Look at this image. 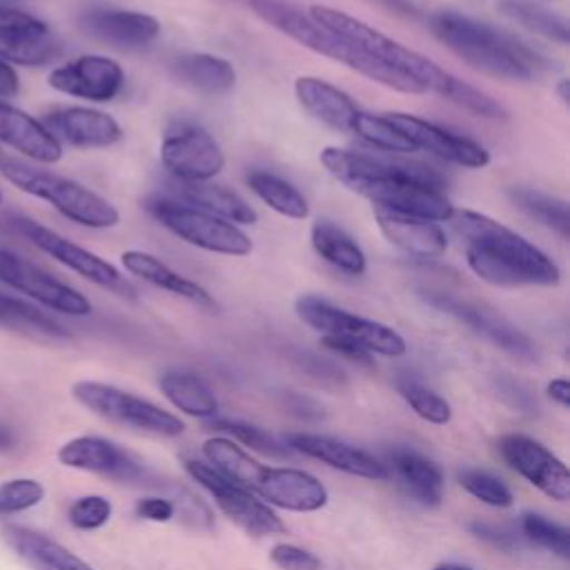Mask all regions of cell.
Instances as JSON below:
<instances>
[{"mask_svg":"<svg viewBox=\"0 0 570 570\" xmlns=\"http://www.w3.org/2000/svg\"><path fill=\"white\" fill-rule=\"evenodd\" d=\"M421 296L425 298L428 305H432L434 309L448 316H454L456 321H461L472 332H476L492 345L501 347L503 352L521 361H537V347L530 341V336L523 334L517 325H512L494 307L465 296H456L452 292H439V289H423Z\"/></svg>","mask_w":570,"mask_h":570,"instance_id":"obj_12","label":"cell"},{"mask_svg":"<svg viewBox=\"0 0 570 570\" xmlns=\"http://www.w3.org/2000/svg\"><path fill=\"white\" fill-rule=\"evenodd\" d=\"M470 532L474 537H479L481 541L499 548V550H512L517 546V539L510 530L505 528H499L494 523H485V521H472L470 523Z\"/></svg>","mask_w":570,"mask_h":570,"instance_id":"obj_47","label":"cell"},{"mask_svg":"<svg viewBox=\"0 0 570 570\" xmlns=\"http://www.w3.org/2000/svg\"><path fill=\"white\" fill-rule=\"evenodd\" d=\"M448 220L463 236L468 265L481 281L497 287H552L561 281L548 254L499 220L472 209H454Z\"/></svg>","mask_w":570,"mask_h":570,"instance_id":"obj_1","label":"cell"},{"mask_svg":"<svg viewBox=\"0 0 570 570\" xmlns=\"http://www.w3.org/2000/svg\"><path fill=\"white\" fill-rule=\"evenodd\" d=\"M521 534L530 543H534V546H539V548H543V550H548V552H552L561 559H570V534H568V530L563 525L546 519L543 514L525 512L521 517Z\"/></svg>","mask_w":570,"mask_h":570,"instance_id":"obj_40","label":"cell"},{"mask_svg":"<svg viewBox=\"0 0 570 570\" xmlns=\"http://www.w3.org/2000/svg\"><path fill=\"white\" fill-rule=\"evenodd\" d=\"M20 91V76L16 67L0 58V98H13Z\"/></svg>","mask_w":570,"mask_h":570,"instance_id":"obj_50","label":"cell"},{"mask_svg":"<svg viewBox=\"0 0 570 570\" xmlns=\"http://www.w3.org/2000/svg\"><path fill=\"white\" fill-rule=\"evenodd\" d=\"M58 463L73 470L105 474L116 481H134L142 474L140 461L102 436H76L60 445Z\"/></svg>","mask_w":570,"mask_h":570,"instance_id":"obj_19","label":"cell"},{"mask_svg":"<svg viewBox=\"0 0 570 570\" xmlns=\"http://www.w3.org/2000/svg\"><path fill=\"white\" fill-rule=\"evenodd\" d=\"M203 454L214 470L256 494L267 505L292 512H314L327 503L325 485L298 468H276L258 463L227 436L203 443Z\"/></svg>","mask_w":570,"mask_h":570,"instance_id":"obj_3","label":"cell"},{"mask_svg":"<svg viewBox=\"0 0 570 570\" xmlns=\"http://www.w3.org/2000/svg\"><path fill=\"white\" fill-rule=\"evenodd\" d=\"M145 207L163 227L194 247L227 256H245L252 252V240L238 225L174 196L149 198Z\"/></svg>","mask_w":570,"mask_h":570,"instance_id":"obj_7","label":"cell"},{"mask_svg":"<svg viewBox=\"0 0 570 570\" xmlns=\"http://www.w3.org/2000/svg\"><path fill=\"white\" fill-rule=\"evenodd\" d=\"M0 174L16 189L49 203L58 214L82 227L109 229L120 220L118 209L107 198L67 176L27 165L9 156H0Z\"/></svg>","mask_w":570,"mask_h":570,"instance_id":"obj_6","label":"cell"},{"mask_svg":"<svg viewBox=\"0 0 570 570\" xmlns=\"http://www.w3.org/2000/svg\"><path fill=\"white\" fill-rule=\"evenodd\" d=\"M160 160L180 183H209L225 167L220 145L198 125H178L167 131Z\"/></svg>","mask_w":570,"mask_h":570,"instance_id":"obj_15","label":"cell"},{"mask_svg":"<svg viewBox=\"0 0 570 570\" xmlns=\"http://www.w3.org/2000/svg\"><path fill=\"white\" fill-rule=\"evenodd\" d=\"M174 78L200 94H225L236 82V69L227 58L214 53H185L171 65Z\"/></svg>","mask_w":570,"mask_h":570,"instance_id":"obj_29","label":"cell"},{"mask_svg":"<svg viewBox=\"0 0 570 570\" xmlns=\"http://www.w3.org/2000/svg\"><path fill=\"white\" fill-rule=\"evenodd\" d=\"M9 543L13 550L33 568V570H94L87 561L73 554L62 543L53 541L51 537L27 530V528H11L7 530Z\"/></svg>","mask_w":570,"mask_h":570,"instance_id":"obj_28","label":"cell"},{"mask_svg":"<svg viewBox=\"0 0 570 570\" xmlns=\"http://www.w3.org/2000/svg\"><path fill=\"white\" fill-rule=\"evenodd\" d=\"M296 314L305 325H309L318 334L352 341L365 347L370 354L401 356L407 350L403 336L390 325L352 314L314 294H305L296 298Z\"/></svg>","mask_w":570,"mask_h":570,"instance_id":"obj_10","label":"cell"},{"mask_svg":"<svg viewBox=\"0 0 570 570\" xmlns=\"http://www.w3.org/2000/svg\"><path fill=\"white\" fill-rule=\"evenodd\" d=\"M432 570H472V568L461 566V563H439V566H434Z\"/></svg>","mask_w":570,"mask_h":570,"instance_id":"obj_56","label":"cell"},{"mask_svg":"<svg viewBox=\"0 0 570 570\" xmlns=\"http://www.w3.org/2000/svg\"><path fill=\"white\" fill-rule=\"evenodd\" d=\"M111 501L102 494H85L69 505V523L78 530H98L111 519Z\"/></svg>","mask_w":570,"mask_h":570,"instance_id":"obj_44","label":"cell"},{"mask_svg":"<svg viewBox=\"0 0 570 570\" xmlns=\"http://www.w3.org/2000/svg\"><path fill=\"white\" fill-rule=\"evenodd\" d=\"M309 238H312V247L316 249V254L323 261H327L330 265H334L336 269L352 274V276H361L365 272L367 258H365L363 249L336 223L325 220V218L316 220L312 225Z\"/></svg>","mask_w":570,"mask_h":570,"instance_id":"obj_33","label":"cell"},{"mask_svg":"<svg viewBox=\"0 0 570 570\" xmlns=\"http://www.w3.org/2000/svg\"><path fill=\"white\" fill-rule=\"evenodd\" d=\"M212 430L216 432H227L232 439L240 441L243 445H247L249 450H256L261 454H267V456H276V459H283V456H289L292 450L278 441L274 434H269L267 430H261L252 423H245V421H236V419H214L209 423Z\"/></svg>","mask_w":570,"mask_h":570,"instance_id":"obj_37","label":"cell"},{"mask_svg":"<svg viewBox=\"0 0 570 570\" xmlns=\"http://www.w3.org/2000/svg\"><path fill=\"white\" fill-rule=\"evenodd\" d=\"M78 24L91 38L118 49L145 47L160 33V22L154 16L129 9H87L78 16Z\"/></svg>","mask_w":570,"mask_h":570,"instance_id":"obj_20","label":"cell"},{"mask_svg":"<svg viewBox=\"0 0 570 570\" xmlns=\"http://www.w3.org/2000/svg\"><path fill=\"white\" fill-rule=\"evenodd\" d=\"M354 136L363 138L376 149L390 151V154H410L416 151L414 145L392 125L385 120V116H374L361 111L354 125Z\"/></svg>","mask_w":570,"mask_h":570,"instance_id":"obj_38","label":"cell"},{"mask_svg":"<svg viewBox=\"0 0 570 570\" xmlns=\"http://www.w3.org/2000/svg\"><path fill=\"white\" fill-rule=\"evenodd\" d=\"M120 263L129 274L142 278L145 283L154 285L158 289H165L169 294L187 298V301L200 305L203 309H209V312L218 309L214 296L203 285H198L196 281L174 272L169 265H165L154 254H147V252H140V249H127V252H122Z\"/></svg>","mask_w":570,"mask_h":570,"instance_id":"obj_27","label":"cell"},{"mask_svg":"<svg viewBox=\"0 0 570 570\" xmlns=\"http://www.w3.org/2000/svg\"><path fill=\"white\" fill-rule=\"evenodd\" d=\"M165 399L180 412L196 419H214L218 401L212 387L196 374L183 370H169L158 381Z\"/></svg>","mask_w":570,"mask_h":570,"instance_id":"obj_32","label":"cell"},{"mask_svg":"<svg viewBox=\"0 0 570 570\" xmlns=\"http://www.w3.org/2000/svg\"><path fill=\"white\" fill-rule=\"evenodd\" d=\"M176 512V505L165 497H142L136 501V514L147 521L165 523L171 521Z\"/></svg>","mask_w":570,"mask_h":570,"instance_id":"obj_46","label":"cell"},{"mask_svg":"<svg viewBox=\"0 0 570 570\" xmlns=\"http://www.w3.org/2000/svg\"><path fill=\"white\" fill-rule=\"evenodd\" d=\"M247 2H249V7L254 9L256 16H261L265 22H269L274 29H278L287 38L296 40L298 45L312 49L314 53H321L325 58L343 62L345 67L354 69L356 73H361V76H365V78H370V80H374L383 87H390L394 91L423 94L407 78L394 73L392 69H387L383 65H379L376 60L367 58L361 49H356L354 45H350L341 36H336V33L327 31L325 27L316 24L307 13L296 9L292 2H287V0H247Z\"/></svg>","mask_w":570,"mask_h":570,"instance_id":"obj_5","label":"cell"},{"mask_svg":"<svg viewBox=\"0 0 570 570\" xmlns=\"http://www.w3.org/2000/svg\"><path fill=\"white\" fill-rule=\"evenodd\" d=\"M0 327L18 332L22 336L42 338V341H60L69 338V330L60 325L53 316H49L38 305L0 292Z\"/></svg>","mask_w":570,"mask_h":570,"instance_id":"obj_31","label":"cell"},{"mask_svg":"<svg viewBox=\"0 0 570 570\" xmlns=\"http://www.w3.org/2000/svg\"><path fill=\"white\" fill-rule=\"evenodd\" d=\"M71 396L89 412L131 430L158 436H178L185 430V423L176 414L109 383L78 381L71 385Z\"/></svg>","mask_w":570,"mask_h":570,"instance_id":"obj_8","label":"cell"},{"mask_svg":"<svg viewBox=\"0 0 570 570\" xmlns=\"http://www.w3.org/2000/svg\"><path fill=\"white\" fill-rule=\"evenodd\" d=\"M450 102L459 105L461 109L479 116V118H490V120H505V109L494 100L490 98L485 91L468 85L465 80L461 78H454L448 96H445Z\"/></svg>","mask_w":570,"mask_h":570,"instance_id":"obj_43","label":"cell"},{"mask_svg":"<svg viewBox=\"0 0 570 570\" xmlns=\"http://www.w3.org/2000/svg\"><path fill=\"white\" fill-rule=\"evenodd\" d=\"M501 459L521 474L530 485L554 501L570 499V472L568 465L552 454L543 443L525 434H503L497 441Z\"/></svg>","mask_w":570,"mask_h":570,"instance_id":"obj_14","label":"cell"},{"mask_svg":"<svg viewBox=\"0 0 570 570\" xmlns=\"http://www.w3.org/2000/svg\"><path fill=\"white\" fill-rule=\"evenodd\" d=\"M499 9L503 16H508L510 20H514L517 24L548 38L554 40L559 45H568L570 42V24L563 16L552 13L543 7L530 4L525 0H501Z\"/></svg>","mask_w":570,"mask_h":570,"instance_id":"obj_36","label":"cell"},{"mask_svg":"<svg viewBox=\"0 0 570 570\" xmlns=\"http://www.w3.org/2000/svg\"><path fill=\"white\" fill-rule=\"evenodd\" d=\"M298 363H301V367L303 370H307L312 376H316V379H323V381H343V372L334 365V363H330V361H325V358H321V356H316V354H307V352H303V354H298Z\"/></svg>","mask_w":570,"mask_h":570,"instance_id":"obj_49","label":"cell"},{"mask_svg":"<svg viewBox=\"0 0 570 570\" xmlns=\"http://www.w3.org/2000/svg\"><path fill=\"white\" fill-rule=\"evenodd\" d=\"M269 559L278 570H321V559L294 543H276L269 550Z\"/></svg>","mask_w":570,"mask_h":570,"instance_id":"obj_45","label":"cell"},{"mask_svg":"<svg viewBox=\"0 0 570 570\" xmlns=\"http://www.w3.org/2000/svg\"><path fill=\"white\" fill-rule=\"evenodd\" d=\"M430 31L463 62L501 80H532L546 71V58L525 42L492 24L456 11H439L430 18Z\"/></svg>","mask_w":570,"mask_h":570,"instance_id":"obj_2","label":"cell"},{"mask_svg":"<svg viewBox=\"0 0 570 570\" xmlns=\"http://www.w3.org/2000/svg\"><path fill=\"white\" fill-rule=\"evenodd\" d=\"M548 396L559 403L561 407L570 405V381L568 379H552L548 383Z\"/></svg>","mask_w":570,"mask_h":570,"instance_id":"obj_51","label":"cell"},{"mask_svg":"<svg viewBox=\"0 0 570 570\" xmlns=\"http://www.w3.org/2000/svg\"><path fill=\"white\" fill-rule=\"evenodd\" d=\"M0 283L40 303L42 307L67 316H87L91 312L89 298L76 287L4 247H0Z\"/></svg>","mask_w":570,"mask_h":570,"instance_id":"obj_13","label":"cell"},{"mask_svg":"<svg viewBox=\"0 0 570 570\" xmlns=\"http://www.w3.org/2000/svg\"><path fill=\"white\" fill-rule=\"evenodd\" d=\"M42 127L62 145L100 149L122 138V129L114 116L91 107H56L40 118Z\"/></svg>","mask_w":570,"mask_h":570,"instance_id":"obj_18","label":"cell"},{"mask_svg":"<svg viewBox=\"0 0 570 570\" xmlns=\"http://www.w3.org/2000/svg\"><path fill=\"white\" fill-rule=\"evenodd\" d=\"M307 16L316 24L325 27L327 31L341 36L343 40H347L350 45L361 49L367 58L376 60L379 65H383V67L392 69L394 73L414 82L423 94L432 91V94H439L445 98L456 78V76L448 73L445 69H441L430 58L421 56L419 51L401 45L399 40L376 31L367 22H363L354 16H347L338 9H332L325 4H312Z\"/></svg>","mask_w":570,"mask_h":570,"instance_id":"obj_4","label":"cell"},{"mask_svg":"<svg viewBox=\"0 0 570 570\" xmlns=\"http://www.w3.org/2000/svg\"><path fill=\"white\" fill-rule=\"evenodd\" d=\"M0 142L20 151L36 163H58L62 145L42 127V122L27 111L0 98Z\"/></svg>","mask_w":570,"mask_h":570,"instance_id":"obj_22","label":"cell"},{"mask_svg":"<svg viewBox=\"0 0 570 570\" xmlns=\"http://www.w3.org/2000/svg\"><path fill=\"white\" fill-rule=\"evenodd\" d=\"M292 452H298L303 456L316 459L334 470H341L345 474L352 476H361V479H372V481H385L387 476V468L385 463H381L379 459H374L370 452L336 441L332 436H323V434H307V432H294L287 434V439L283 441Z\"/></svg>","mask_w":570,"mask_h":570,"instance_id":"obj_21","label":"cell"},{"mask_svg":"<svg viewBox=\"0 0 570 570\" xmlns=\"http://www.w3.org/2000/svg\"><path fill=\"white\" fill-rule=\"evenodd\" d=\"M374 218H376L383 236L410 256L436 258L448 247L445 232L434 220L394 214V212H385V209H374Z\"/></svg>","mask_w":570,"mask_h":570,"instance_id":"obj_25","label":"cell"},{"mask_svg":"<svg viewBox=\"0 0 570 570\" xmlns=\"http://www.w3.org/2000/svg\"><path fill=\"white\" fill-rule=\"evenodd\" d=\"M510 198L521 212L559 234L563 240L570 236V212L563 198L550 196L534 187H512Z\"/></svg>","mask_w":570,"mask_h":570,"instance_id":"obj_35","label":"cell"},{"mask_svg":"<svg viewBox=\"0 0 570 570\" xmlns=\"http://www.w3.org/2000/svg\"><path fill=\"white\" fill-rule=\"evenodd\" d=\"M247 185L267 207L287 218H305L309 214L305 196L278 174L254 169L247 174Z\"/></svg>","mask_w":570,"mask_h":570,"instance_id":"obj_34","label":"cell"},{"mask_svg":"<svg viewBox=\"0 0 570 570\" xmlns=\"http://www.w3.org/2000/svg\"><path fill=\"white\" fill-rule=\"evenodd\" d=\"M45 499V488L40 481L29 476H18L0 483V517L24 512Z\"/></svg>","mask_w":570,"mask_h":570,"instance_id":"obj_42","label":"cell"},{"mask_svg":"<svg viewBox=\"0 0 570 570\" xmlns=\"http://www.w3.org/2000/svg\"><path fill=\"white\" fill-rule=\"evenodd\" d=\"M383 116L414 145V149H425L448 163L468 169H481L490 163V151L483 145L461 134H454L436 122L403 111H390Z\"/></svg>","mask_w":570,"mask_h":570,"instance_id":"obj_17","label":"cell"},{"mask_svg":"<svg viewBox=\"0 0 570 570\" xmlns=\"http://www.w3.org/2000/svg\"><path fill=\"white\" fill-rule=\"evenodd\" d=\"M36 16L27 13V11H20V9H9L4 4H0V29H7V27H16V24H22V22H29L33 20Z\"/></svg>","mask_w":570,"mask_h":570,"instance_id":"obj_52","label":"cell"},{"mask_svg":"<svg viewBox=\"0 0 570 570\" xmlns=\"http://www.w3.org/2000/svg\"><path fill=\"white\" fill-rule=\"evenodd\" d=\"M557 94H559V98H561L563 105L570 102V80H568V78H561V80L557 82Z\"/></svg>","mask_w":570,"mask_h":570,"instance_id":"obj_54","label":"cell"},{"mask_svg":"<svg viewBox=\"0 0 570 570\" xmlns=\"http://www.w3.org/2000/svg\"><path fill=\"white\" fill-rule=\"evenodd\" d=\"M2 198H4V196H2V191H0V205H2Z\"/></svg>","mask_w":570,"mask_h":570,"instance_id":"obj_57","label":"cell"},{"mask_svg":"<svg viewBox=\"0 0 570 570\" xmlns=\"http://www.w3.org/2000/svg\"><path fill=\"white\" fill-rule=\"evenodd\" d=\"M174 198L187 205H194L198 209H205L234 225H254L258 220V214L236 191L223 185L180 183L178 189L174 191Z\"/></svg>","mask_w":570,"mask_h":570,"instance_id":"obj_30","label":"cell"},{"mask_svg":"<svg viewBox=\"0 0 570 570\" xmlns=\"http://www.w3.org/2000/svg\"><path fill=\"white\" fill-rule=\"evenodd\" d=\"M376 4H381L385 11L390 13H396V16H407V18H414L419 11L416 7L410 2V0H372Z\"/></svg>","mask_w":570,"mask_h":570,"instance_id":"obj_53","label":"cell"},{"mask_svg":"<svg viewBox=\"0 0 570 570\" xmlns=\"http://www.w3.org/2000/svg\"><path fill=\"white\" fill-rule=\"evenodd\" d=\"M185 470L203 490L212 494L214 503L223 510V514L229 517L247 534L269 537L285 532V523L272 510V505H267L265 501H261L256 494L234 483L232 479L223 476L209 463L185 461Z\"/></svg>","mask_w":570,"mask_h":570,"instance_id":"obj_11","label":"cell"},{"mask_svg":"<svg viewBox=\"0 0 570 570\" xmlns=\"http://www.w3.org/2000/svg\"><path fill=\"white\" fill-rule=\"evenodd\" d=\"M294 94H296L298 102L303 105V109L309 111L316 120H321L338 131L354 134V125H356L361 109L343 89L330 85L323 78L301 76L294 82Z\"/></svg>","mask_w":570,"mask_h":570,"instance_id":"obj_24","label":"cell"},{"mask_svg":"<svg viewBox=\"0 0 570 570\" xmlns=\"http://www.w3.org/2000/svg\"><path fill=\"white\" fill-rule=\"evenodd\" d=\"M396 387L401 392V396L407 401V405L428 423L434 425H445L452 419V407L450 403L436 394L434 390L421 385L414 379H401L396 381Z\"/></svg>","mask_w":570,"mask_h":570,"instance_id":"obj_39","label":"cell"},{"mask_svg":"<svg viewBox=\"0 0 570 570\" xmlns=\"http://www.w3.org/2000/svg\"><path fill=\"white\" fill-rule=\"evenodd\" d=\"M459 483L465 492L492 508H508L512 505L514 497L512 490L492 472L479 468H463L459 470Z\"/></svg>","mask_w":570,"mask_h":570,"instance_id":"obj_41","label":"cell"},{"mask_svg":"<svg viewBox=\"0 0 570 570\" xmlns=\"http://www.w3.org/2000/svg\"><path fill=\"white\" fill-rule=\"evenodd\" d=\"M13 445V434L4 425H0V450H7Z\"/></svg>","mask_w":570,"mask_h":570,"instance_id":"obj_55","label":"cell"},{"mask_svg":"<svg viewBox=\"0 0 570 570\" xmlns=\"http://www.w3.org/2000/svg\"><path fill=\"white\" fill-rule=\"evenodd\" d=\"M60 53V40L38 18L0 29V58L13 67H42L53 62Z\"/></svg>","mask_w":570,"mask_h":570,"instance_id":"obj_26","label":"cell"},{"mask_svg":"<svg viewBox=\"0 0 570 570\" xmlns=\"http://www.w3.org/2000/svg\"><path fill=\"white\" fill-rule=\"evenodd\" d=\"M49 87L89 102H109L125 87L122 67L107 56H78L49 73Z\"/></svg>","mask_w":570,"mask_h":570,"instance_id":"obj_16","label":"cell"},{"mask_svg":"<svg viewBox=\"0 0 570 570\" xmlns=\"http://www.w3.org/2000/svg\"><path fill=\"white\" fill-rule=\"evenodd\" d=\"M323 341V345L330 350V352H334V354H338V356H343V358H347V361H352V363H356V365H363V367H372V354L365 350V347H361V345H356V343H352V341H345V338H336V336H323L321 338Z\"/></svg>","mask_w":570,"mask_h":570,"instance_id":"obj_48","label":"cell"},{"mask_svg":"<svg viewBox=\"0 0 570 570\" xmlns=\"http://www.w3.org/2000/svg\"><path fill=\"white\" fill-rule=\"evenodd\" d=\"M387 476L414 501L428 508H436L443 499V474L441 470L410 448H392L385 454Z\"/></svg>","mask_w":570,"mask_h":570,"instance_id":"obj_23","label":"cell"},{"mask_svg":"<svg viewBox=\"0 0 570 570\" xmlns=\"http://www.w3.org/2000/svg\"><path fill=\"white\" fill-rule=\"evenodd\" d=\"M7 227H11L16 234L27 238L33 247H38L47 256L56 258L60 265H65L67 269L87 278L89 283L98 285L102 289H109L111 294H116L120 298L136 301V294H138L136 287L111 263H107L98 254L85 249L82 245L69 240L67 236L45 227L42 223L33 220V218H27V216H7Z\"/></svg>","mask_w":570,"mask_h":570,"instance_id":"obj_9","label":"cell"}]
</instances>
